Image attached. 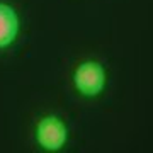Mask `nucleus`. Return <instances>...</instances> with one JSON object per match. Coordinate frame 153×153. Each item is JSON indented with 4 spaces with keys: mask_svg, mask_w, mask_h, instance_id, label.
Segmentation results:
<instances>
[{
    "mask_svg": "<svg viewBox=\"0 0 153 153\" xmlns=\"http://www.w3.org/2000/svg\"><path fill=\"white\" fill-rule=\"evenodd\" d=\"M19 19L16 10L7 4H0V48H7L16 39Z\"/></svg>",
    "mask_w": 153,
    "mask_h": 153,
    "instance_id": "obj_3",
    "label": "nucleus"
},
{
    "mask_svg": "<svg viewBox=\"0 0 153 153\" xmlns=\"http://www.w3.org/2000/svg\"><path fill=\"white\" fill-rule=\"evenodd\" d=\"M104 83L105 73L99 63L87 61L75 71V85L83 95H97L104 88Z\"/></svg>",
    "mask_w": 153,
    "mask_h": 153,
    "instance_id": "obj_1",
    "label": "nucleus"
},
{
    "mask_svg": "<svg viewBox=\"0 0 153 153\" xmlns=\"http://www.w3.org/2000/svg\"><path fill=\"white\" fill-rule=\"evenodd\" d=\"M38 141L46 150H60L66 141V128L56 117H44L38 126Z\"/></svg>",
    "mask_w": 153,
    "mask_h": 153,
    "instance_id": "obj_2",
    "label": "nucleus"
}]
</instances>
